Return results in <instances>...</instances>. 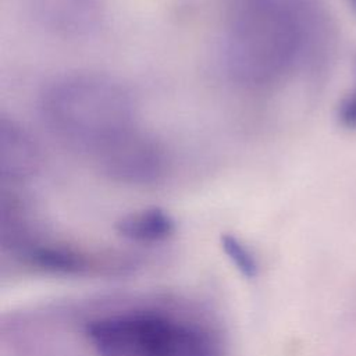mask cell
Segmentation results:
<instances>
[{"label":"cell","instance_id":"6da1fadb","mask_svg":"<svg viewBox=\"0 0 356 356\" xmlns=\"http://www.w3.org/2000/svg\"><path fill=\"white\" fill-rule=\"evenodd\" d=\"M328 40L318 0H228L220 53L232 82L259 90L320 64Z\"/></svg>","mask_w":356,"mask_h":356},{"label":"cell","instance_id":"7a4b0ae2","mask_svg":"<svg viewBox=\"0 0 356 356\" xmlns=\"http://www.w3.org/2000/svg\"><path fill=\"white\" fill-rule=\"evenodd\" d=\"M39 114L54 138L89 156L135 127L131 90L100 72H74L53 79L39 96Z\"/></svg>","mask_w":356,"mask_h":356},{"label":"cell","instance_id":"3957f363","mask_svg":"<svg viewBox=\"0 0 356 356\" xmlns=\"http://www.w3.org/2000/svg\"><path fill=\"white\" fill-rule=\"evenodd\" d=\"M97 356H221L206 330L153 313H124L86 325Z\"/></svg>","mask_w":356,"mask_h":356},{"label":"cell","instance_id":"277c9868","mask_svg":"<svg viewBox=\"0 0 356 356\" xmlns=\"http://www.w3.org/2000/svg\"><path fill=\"white\" fill-rule=\"evenodd\" d=\"M90 157L106 178L127 185L153 184L167 171L161 143L136 127L110 140Z\"/></svg>","mask_w":356,"mask_h":356},{"label":"cell","instance_id":"5b68a950","mask_svg":"<svg viewBox=\"0 0 356 356\" xmlns=\"http://www.w3.org/2000/svg\"><path fill=\"white\" fill-rule=\"evenodd\" d=\"M32 15L38 25L61 39H85L103 25L102 0H32Z\"/></svg>","mask_w":356,"mask_h":356},{"label":"cell","instance_id":"8992f818","mask_svg":"<svg viewBox=\"0 0 356 356\" xmlns=\"http://www.w3.org/2000/svg\"><path fill=\"white\" fill-rule=\"evenodd\" d=\"M42 167V153L38 142L14 118H0V172L8 182L32 178Z\"/></svg>","mask_w":356,"mask_h":356},{"label":"cell","instance_id":"52a82bcc","mask_svg":"<svg viewBox=\"0 0 356 356\" xmlns=\"http://www.w3.org/2000/svg\"><path fill=\"white\" fill-rule=\"evenodd\" d=\"M174 217L161 207H146L121 216L114 225L115 232L136 243L167 241L175 232Z\"/></svg>","mask_w":356,"mask_h":356},{"label":"cell","instance_id":"ba28073f","mask_svg":"<svg viewBox=\"0 0 356 356\" xmlns=\"http://www.w3.org/2000/svg\"><path fill=\"white\" fill-rule=\"evenodd\" d=\"M28 259L39 268L58 274H81L88 270L85 256L63 246L33 248L29 250Z\"/></svg>","mask_w":356,"mask_h":356},{"label":"cell","instance_id":"9c48e42d","mask_svg":"<svg viewBox=\"0 0 356 356\" xmlns=\"http://www.w3.org/2000/svg\"><path fill=\"white\" fill-rule=\"evenodd\" d=\"M221 248L235 268L246 278L252 280L259 274V261L249 246L232 234H222L220 238Z\"/></svg>","mask_w":356,"mask_h":356},{"label":"cell","instance_id":"30bf717a","mask_svg":"<svg viewBox=\"0 0 356 356\" xmlns=\"http://www.w3.org/2000/svg\"><path fill=\"white\" fill-rule=\"evenodd\" d=\"M338 124L349 131H356V88L342 97L337 107Z\"/></svg>","mask_w":356,"mask_h":356},{"label":"cell","instance_id":"8fae6325","mask_svg":"<svg viewBox=\"0 0 356 356\" xmlns=\"http://www.w3.org/2000/svg\"><path fill=\"white\" fill-rule=\"evenodd\" d=\"M345 1L349 6V8L356 14V0H345Z\"/></svg>","mask_w":356,"mask_h":356}]
</instances>
